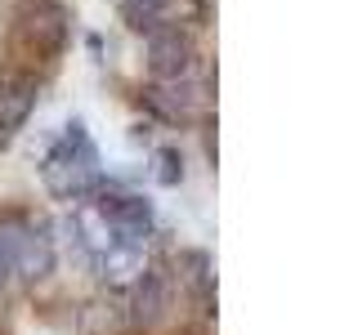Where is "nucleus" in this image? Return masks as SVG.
Returning <instances> with one entry per match:
<instances>
[{"label":"nucleus","instance_id":"1","mask_svg":"<svg viewBox=\"0 0 358 335\" xmlns=\"http://www.w3.org/2000/svg\"><path fill=\"white\" fill-rule=\"evenodd\" d=\"M72 228H76L81 251L90 255V260H99V255L121 251V246H143V251H148L157 215H152V206L139 193H121V188L99 184L90 197L76 201Z\"/></svg>","mask_w":358,"mask_h":335},{"label":"nucleus","instance_id":"2","mask_svg":"<svg viewBox=\"0 0 358 335\" xmlns=\"http://www.w3.org/2000/svg\"><path fill=\"white\" fill-rule=\"evenodd\" d=\"M41 184L59 201H81L103 184V165H99V148L90 139L81 121L63 126V134L45 148L41 156Z\"/></svg>","mask_w":358,"mask_h":335},{"label":"nucleus","instance_id":"3","mask_svg":"<svg viewBox=\"0 0 358 335\" xmlns=\"http://www.w3.org/2000/svg\"><path fill=\"white\" fill-rule=\"evenodd\" d=\"M67 36H72V14L59 0H22L14 27H9V45L18 59H36V63H54L63 54Z\"/></svg>","mask_w":358,"mask_h":335},{"label":"nucleus","instance_id":"4","mask_svg":"<svg viewBox=\"0 0 358 335\" xmlns=\"http://www.w3.org/2000/svg\"><path fill=\"white\" fill-rule=\"evenodd\" d=\"M0 273L9 282H41L54 273V237L36 219H9L0 223Z\"/></svg>","mask_w":358,"mask_h":335},{"label":"nucleus","instance_id":"5","mask_svg":"<svg viewBox=\"0 0 358 335\" xmlns=\"http://www.w3.org/2000/svg\"><path fill=\"white\" fill-rule=\"evenodd\" d=\"M41 81L31 67H0V143H9L14 134L27 126L31 107H36Z\"/></svg>","mask_w":358,"mask_h":335},{"label":"nucleus","instance_id":"6","mask_svg":"<svg viewBox=\"0 0 358 335\" xmlns=\"http://www.w3.org/2000/svg\"><path fill=\"white\" fill-rule=\"evenodd\" d=\"M148 67L157 81H184L197 72V50L188 27H157L148 31Z\"/></svg>","mask_w":358,"mask_h":335},{"label":"nucleus","instance_id":"7","mask_svg":"<svg viewBox=\"0 0 358 335\" xmlns=\"http://www.w3.org/2000/svg\"><path fill=\"white\" fill-rule=\"evenodd\" d=\"M175 161H179L175 152H162V184H175V179L184 174V170H175Z\"/></svg>","mask_w":358,"mask_h":335}]
</instances>
